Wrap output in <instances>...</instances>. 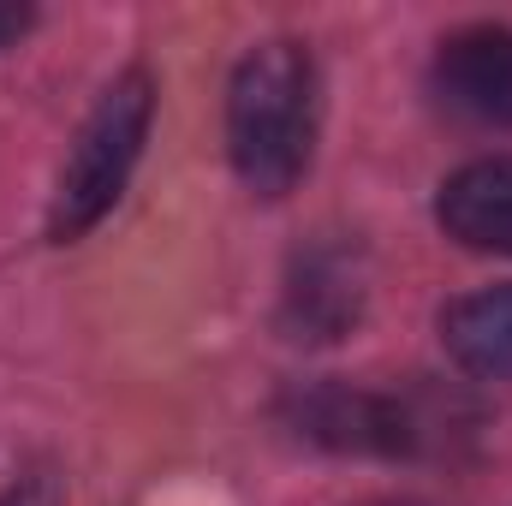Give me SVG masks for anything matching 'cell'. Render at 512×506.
Segmentation results:
<instances>
[{"label": "cell", "instance_id": "cell-4", "mask_svg": "<svg viewBox=\"0 0 512 506\" xmlns=\"http://www.w3.org/2000/svg\"><path fill=\"white\" fill-rule=\"evenodd\" d=\"M435 84L459 114L483 126H512V30L471 24L447 36L435 54Z\"/></svg>", "mask_w": 512, "mask_h": 506}, {"label": "cell", "instance_id": "cell-6", "mask_svg": "<svg viewBox=\"0 0 512 506\" xmlns=\"http://www.w3.org/2000/svg\"><path fill=\"white\" fill-rule=\"evenodd\" d=\"M441 227L471 245V251H495L512 256V155H489L459 167L441 185Z\"/></svg>", "mask_w": 512, "mask_h": 506}, {"label": "cell", "instance_id": "cell-9", "mask_svg": "<svg viewBox=\"0 0 512 506\" xmlns=\"http://www.w3.org/2000/svg\"><path fill=\"white\" fill-rule=\"evenodd\" d=\"M24 30H30V6H6L0 0V48H12Z\"/></svg>", "mask_w": 512, "mask_h": 506}, {"label": "cell", "instance_id": "cell-3", "mask_svg": "<svg viewBox=\"0 0 512 506\" xmlns=\"http://www.w3.org/2000/svg\"><path fill=\"white\" fill-rule=\"evenodd\" d=\"M292 417L310 441L340 447V453H411V441H417L411 417L393 399L364 393V387H340V381L298 393Z\"/></svg>", "mask_w": 512, "mask_h": 506}, {"label": "cell", "instance_id": "cell-1", "mask_svg": "<svg viewBox=\"0 0 512 506\" xmlns=\"http://www.w3.org/2000/svg\"><path fill=\"white\" fill-rule=\"evenodd\" d=\"M233 167L256 197H286L316 143V66L304 42H262L239 60L227 96Z\"/></svg>", "mask_w": 512, "mask_h": 506}, {"label": "cell", "instance_id": "cell-8", "mask_svg": "<svg viewBox=\"0 0 512 506\" xmlns=\"http://www.w3.org/2000/svg\"><path fill=\"white\" fill-rule=\"evenodd\" d=\"M0 506H60V483L42 477V471H36V477H18V483L0 495Z\"/></svg>", "mask_w": 512, "mask_h": 506}, {"label": "cell", "instance_id": "cell-2", "mask_svg": "<svg viewBox=\"0 0 512 506\" xmlns=\"http://www.w3.org/2000/svg\"><path fill=\"white\" fill-rule=\"evenodd\" d=\"M155 120V84L143 66H131L126 78H114L102 90V102L90 108V120L72 143V161L60 173V191H54V209H48V239L54 245H72L84 239L126 191L131 167L143 155V137Z\"/></svg>", "mask_w": 512, "mask_h": 506}, {"label": "cell", "instance_id": "cell-5", "mask_svg": "<svg viewBox=\"0 0 512 506\" xmlns=\"http://www.w3.org/2000/svg\"><path fill=\"white\" fill-rule=\"evenodd\" d=\"M364 316V274L346 251H310L292 262L286 286V328L298 340H340Z\"/></svg>", "mask_w": 512, "mask_h": 506}, {"label": "cell", "instance_id": "cell-7", "mask_svg": "<svg viewBox=\"0 0 512 506\" xmlns=\"http://www.w3.org/2000/svg\"><path fill=\"white\" fill-rule=\"evenodd\" d=\"M441 334H447V352L471 376H512V286L459 298L441 316Z\"/></svg>", "mask_w": 512, "mask_h": 506}]
</instances>
